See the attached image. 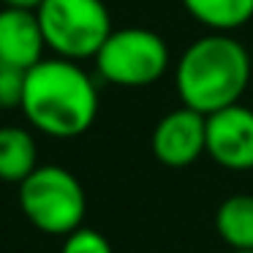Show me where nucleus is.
<instances>
[{"label": "nucleus", "instance_id": "1a4fd4ad", "mask_svg": "<svg viewBox=\"0 0 253 253\" xmlns=\"http://www.w3.org/2000/svg\"><path fill=\"white\" fill-rule=\"evenodd\" d=\"M39 166L36 136L22 126H0V180L19 185Z\"/></svg>", "mask_w": 253, "mask_h": 253}, {"label": "nucleus", "instance_id": "f8f14e48", "mask_svg": "<svg viewBox=\"0 0 253 253\" xmlns=\"http://www.w3.org/2000/svg\"><path fill=\"white\" fill-rule=\"evenodd\" d=\"M60 253H112V245L101 231L79 226L77 231L63 240V251Z\"/></svg>", "mask_w": 253, "mask_h": 253}, {"label": "nucleus", "instance_id": "7ed1b4c3", "mask_svg": "<svg viewBox=\"0 0 253 253\" xmlns=\"http://www.w3.org/2000/svg\"><path fill=\"white\" fill-rule=\"evenodd\" d=\"M19 207L39 231L68 237L84 226L87 196L74 171L57 164H39L28 180L19 182Z\"/></svg>", "mask_w": 253, "mask_h": 253}, {"label": "nucleus", "instance_id": "f257e3e1", "mask_svg": "<svg viewBox=\"0 0 253 253\" xmlns=\"http://www.w3.org/2000/svg\"><path fill=\"white\" fill-rule=\"evenodd\" d=\"M98 84L79 63L44 57L25 71L22 109L25 120L52 139H77L98 117Z\"/></svg>", "mask_w": 253, "mask_h": 253}, {"label": "nucleus", "instance_id": "f03ea898", "mask_svg": "<svg viewBox=\"0 0 253 253\" xmlns=\"http://www.w3.org/2000/svg\"><path fill=\"white\" fill-rule=\"evenodd\" d=\"M253 63L231 33H207L188 44L174 66V87L182 106L212 115L240 104L251 84Z\"/></svg>", "mask_w": 253, "mask_h": 253}, {"label": "nucleus", "instance_id": "0eeeda50", "mask_svg": "<svg viewBox=\"0 0 253 253\" xmlns=\"http://www.w3.org/2000/svg\"><path fill=\"white\" fill-rule=\"evenodd\" d=\"M207 153V117L180 106L153 128V155L169 169H185Z\"/></svg>", "mask_w": 253, "mask_h": 253}, {"label": "nucleus", "instance_id": "ddd939ff", "mask_svg": "<svg viewBox=\"0 0 253 253\" xmlns=\"http://www.w3.org/2000/svg\"><path fill=\"white\" fill-rule=\"evenodd\" d=\"M22 87H25V71L0 63V109H14V106H19Z\"/></svg>", "mask_w": 253, "mask_h": 253}, {"label": "nucleus", "instance_id": "4468645a", "mask_svg": "<svg viewBox=\"0 0 253 253\" xmlns=\"http://www.w3.org/2000/svg\"><path fill=\"white\" fill-rule=\"evenodd\" d=\"M6 8H25V11H36L44 0H0Z\"/></svg>", "mask_w": 253, "mask_h": 253}, {"label": "nucleus", "instance_id": "39448f33", "mask_svg": "<svg viewBox=\"0 0 253 253\" xmlns=\"http://www.w3.org/2000/svg\"><path fill=\"white\" fill-rule=\"evenodd\" d=\"M95 71L117 87H147L166 74L171 57L164 36L150 28L112 30L98 49Z\"/></svg>", "mask_w": 253, "mask_h": 253}, {"label": "nucleus", "instance_id": "2eb2a0df", "mask_svg": "<svg viewBox=\"0 0 253 253\" xmlns=\"http://www.w3.org/2000/svg\"><path fill=\"white\" fill-rule=\"evenodd\" d=\"M231 253H253V251H231Z\"/></svg>", "mask_w": 253, "mask_h": 253}, {"label": "nucleus", "instance_id": "9b49d317", "mask_svg": "<svg viewBox=\"0 0 253 253\" xmlns=\"http://www.w3.org/2000/svg\"><path fill=\"white\" fill-rule=\"evenodd\" d=\"M215 229L231 251H253V196L234 193L215 212Z\"/></svg>", "mask_w": 253, "mask_h": 253}, {"label": "nucleus", "instance_id": "9d476101", "mask_svg": "<svg viewBox=\"0 0 253 253\" xmlns=\"http://www.w3.org/2000/svg\"><path fill=\"white\" fill-rule=\"evenodd\" d=\"M180 3L210 33H234L253 19V0H180Z\"/></svg>", "mask_w": 253, "mask_h": 253}, {"label": "nucleus", "instance_id": "6e6552de", "mask_svg": "<svg viewBox=\"0 0 253 253\" xmlns=\"http://www.w3.org/2000/svg\"><path fill=\"white\" fill-rule=\"evenodd\" d=\"M44 33L36 11L25 8H0V63L19 71H30L44 60Z\"/></svg>", "mask_w": 253, "mask_h": 253}, {"label": "nucleus", "instance_id": "20e7f679", "mask_svg": "<svg viewBox=\"0 0 253 253\" xmlns=\"http://www.w3.org/2000/svg\"><path fill=\"white\" fill-rule=\"evenodd\" d=\"M36 17L46 49L74 63L95 57L112 33V17L104 0H44Z\"/></svg>", "mask_w": 253, "mask_h": 253}, {"label": "nucleus", "instance_id": "423d86ee", "mask_svg": "<svg viewBox=\"0 0 253 253\" xmlns=\"http://www.w3.org/2000/svg\"><path fill=\"white\" fill-rule=\"evenodd\" d=\"M226 171H253V109L226 106L207 115V153Z\"/></svg>", "mask_w": 253, "mask_h": 253}]
</instances>
